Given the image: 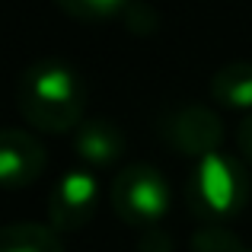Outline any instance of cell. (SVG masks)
Returning a JSON list of instances; mask_svg holds the SVG:
<instances>
[{"mask_svg":"<svg viewBox=\"0 0 252 252\" xmlns=\"http://www.w3.org/2000/svg\"><path fill=\"white\" fill-rule=\"evenodd\" d=\"M125 150H128V137L109 118H90L74 131V154L90 169L115 166L125 157Z\"/></svg>","mask_w":252,"mask_h":252,"instance_id":"52a82bcc","label":"cell"},{"mask_svg":"<svg viewBox=\"0 0 252 252\" xmlns=\"http://www.w3.org/2000/svg\"><path fill=\"white\" fill-rule=\"evenodd\" d=\"M172 191L163 172L150 163H131L112 179L109 185V204L128 227L150 230L157 220H163L169 211Z\"/></svg>","mask_w":252,"mask_h":252,"instance_id":"3957f363","label":"cell"},{"mask_svg":"<svg viewBox=\"0 0 252 252\" xmlns=\"http://www.w3.org/2000/svg\"><path fill=\"white\" fill-rule=\"evenodd\" d=\"M249 252H252V249H249Z\"/></svg>","mask_w":252,"mask_h":252,"instance_id":"5bb4252c","label":"cell"},{"mask_svg":"<svg viewBox=\"0 0 252 252\" xmlns=\"http://www.w3.org/2000/svg\"><path fill=\"white\" fill-rule=\"evenodd\" d=\"M236 144H240L243 160H246L249 166H252V112L240 122V128H236Z\"/></svg>","mask_w":252,"mask_h":252,"instance_id":"4fadbf2b","label":"cell"},{"mask_svg":"<svg viewBox=\"0 0 252 252\" xmlns=\"http://www.w3.org/2000/svg\"><path fill=\"white\" fill-rule=\"evenodd\" d=\"M19 115L38 131L64 134L83 125V77L61 58H38L16 83Z\"/></svg>","mask_w":252,"mask_h":252,"instance_id":"6da1fadb","label":"cell"},{"mask_svg":"<svg viewBox=\"0 0 252 252\" xmlns=\"http://www.w3.org/2000/svg\"><path fill=\"white\" fill-rule=\"evenodd\" d=\"M0 252H64V243L51 223H6L0 227Z\"/></svg>","mask_w":252,"mask_h":252,"instance_id":"9c48e42d","label":"cell"},{"mask_svg":"<svg viewBox=\"0 0 252 252\" xmlns=\"http://www.w3.org/2000/svg\"><path fill=\"white\" fill-rule=\"evenodd\" d=\"M211 99L223 109L252 112V61H230L211 77Z\"/></svg>","mask_w":252,"mask_h":252,"instance_id":"ba28073f","label":"cell"},{"mask_svg":"<svg viewBox=\"0 0 252 252\" xmlns=\"http://www.w3.org/2000/svg\"><path fill=\"white\" fill-rule=\"evenodd\" d=\"M45 172V147L23 128H0V189H26Z\"/></svg>","mask_w":252,"mask_h":252,"instance_id":"8992f818","label":"cell"},{"mask_svg":"<svg viewBox=\"0 0 252 252\" xmlns=\"http://www.w3.org/2000/svg\"><path fill=\"white\" fill-rule=\"evenodd\" d=\"M163 137L169 141L172 150H179L185 157H195V160H204L211 154H220L223 122L208 105H185V109L172 112L166 118Z\"/></svg>","mask_w":252,"mask_h":252,"instance_id":"5b68a950","label":"cell"},{"mask_svg":"<svg viewBox=\"0 0 252 252\" xmlns=\"http://www.w3.org/2000/svg\"><path fill=\"white\" fill-rule=\"evenodd\" d=\"M252 182L240 160L223 154H211L204 160H195V169L185 185V201L191 214L208 223H220L227 217H236L249 204Z\"/></svg>","mask_w":252,"mask_h":252,"instance_id":"7a4b0ae2","label":"cell"},{"mask_svg":"<svg viewBox=\"0 0 252 252\" xmlns=\"http://www.w3.org/2000/svg\"><path fill=\"white\" fill-rule=\"evenodd\" d=\"M99 182L90 169H70L55 182L48 195V223L58 233H74L86 227L99 208Z\"/></svg>","mask_w":252,"mask_h":252,"instance_id":"277c9868","label":"cell"},{"mask_svg":"<svg viewBox=\"0 0 252 252\" xmlns=\"http://www.w3.org/2000/svg\"><path fill=\"white\" fill-rule=\"evenodd\" d=\"M137 249L141 252H172V243H169V236L163 233L160 227H150V230H141Z\"/></svg>","mask_w":252,"mask_h":252,"instance_id":"7c38bea8","label":"cell"},{"mask_svg":"<svg viewBox=\"0 0 252 252\" xmlns=\"http://www.w3.org/2000/svg\"><path fill=\"white\" fill-rule=\"evenodd\" d=\"M55 6L74 19L96 23V19H112L118 13H125L131 6V0H55Z\"/></svg>","mask_w":252,"mask_h":252,"instance_id":"30bf717a","label":"cell"},{"mask_svg":"<svg viewBox=\"0 0 252 252\" xmlns=\"http://www.w3.org/2000/svg\"><path fill=\"white\" fill-rule=\"evenodd\" d=\"M191 252H249L236 233H230L220 223H208L191 236Z\"/></svg>","mask_w":252,"mask_h":252,"instance_id":"8fae6325","label":"cell"}]
</instances>
